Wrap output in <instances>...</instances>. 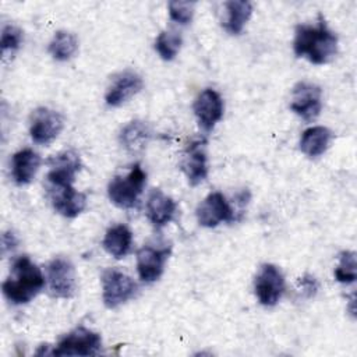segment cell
Listing matches in <instances>:
<instances>
[{"label": "cell", "instance_id": "d4e9b609", "mask_svg": "<svg viewBox=\"0 0 357 357\" xmlns=\"http://www.w3.org/2000/svg\"><path fill=\"white\" fill-rule=\"evenodd\" d=\"M356 254L353 251H343L339 255V264L335 268V278L340 283H353L356 280Z\"/></svg>", "mask_w": 357, "mask_h": 357}, {"label": "cell", "instance_id": "d6986e66", "mask_svg": "<svg viewBox=\"0 0 357 357\" xmlns=\"http://www.w3.org/2000/svg\"><path fill=\"white\" fill-rule=\"evenodd\" d=\"M151 138H152L151 127L141 120L130 121L127 126L123 127L119 137L120 144L131 153L141 152L142 149H145Z\"/></svg>", "mask_w": 357, "mask_h": 357}, {"label": "cell", "instance_id": "cb8c5ba5", "mask_svg": "<svg viewBox=\"0 0 357 357\" xmlns=\"http://www.w3.org/2000/svg\"><path fill=\"white\" fill-rule=\"evenodd\" d=\"M183 39L181 35L176 31H163L158 35L156 40H155V49L158 52V54L160 56V59L170 61L173 60L180 47H181Z\"/></svg>", "mask_w": 357, "mask_h": 357}, {"label": "cell", "instance_id": "277c9868", "mask_svg": "<svg viewBox=\"0 0 357 357\" xmlns=\"http://www.w3.org/2000/svg\"><path fill=\"white\" fill-rule=\"evenodd\" d=\"M102 347V337L99 333L78 326L64 335L56 347L53 349V356H93L98 354Z\"/></svg>", "mask_w": 357, "mask_h": 357}, {"label": "cell", "instance_id": "30bf717a", "mask_svg": "<svg viewBox=\"0 0 357 357\" xmlns=\"http://www.w3.org/2000/svg\"><path fill=\"white\" fill-rule=\"evenodd\" d=\"M47 183L49 187L73 185L77 173L81 170V159L75 151H64L49 159Z\"/></svg>", "mask_w": 357, "mask_h": 357}, {"label": "cell", "instance_id": "f1b7e54d", "mask_svg": "<svg viewBox=\"0 0 357 357\" xmlns=\"http://www.w3.org/2000/svg\"><path fill=\"white\" fill-rule=\"evenodd\" d=\"M1 241H3V252H6L7 250H13L17 245V243H18L15 234H13L11 231H6L3 234Z\"/></svg>", "mask_w": 357, "mask_h": 357}, {"label": "cell", "instance_id": "ffe728a7", "mask_svg": "<svg viewBox=\"0 0 357 357\" xmlns=\"http://www.w3.org/2000/svg\"><path fill=\"white\" fill-rule=\"evenodd\" d=\"M332 138H333V134L329 128L324 126L310 127L301 134L300 149L304 155L310 158L321 156L328 149Z\"/></svg>", "mask_w": 357, "mask_h": 357}, {"label": "cell", "instance_id": "8992f818", "mask_svg": "<svg viewBox=\"0 0 357 357\" xmlns=\"http://www.w3.org/2000/svg\"><path fill=\"white\" fill-rule=\"evenodd\" d=\"M254 290L262 305H276L284 291V276L280 269L276 265L264 264L255 276Z\"/></svg>", "mask_w": 357, "mask_h": 357}, {"label": "cell", "instance_id": "52a82bcc", "mask_svg": "<svg viewBox=\"0 0 357 357\" xmlns=\"http://www.w3.org/2000/svg\"><path fill=\"white\" fill-rule=\"evenodd\" d=\"M290 109L307 121L317 119L322 109V89L312 82H297L291 91Z\"/></svg>", "mask_w": 357, "mask_h": 357}, {"label": "cell", "instance_id": "44dd1931", "mask_svg": "<svg viewBox=\"0 0 357 357\" xmlns=\"http://www.w3.org/2000/svg\"><path fill=\"white\" fill-rule=\"evenodd\" d=\"M103 248L107 254L114 257L116 259L124 258L132 245V233L131 230L124 225H116L112 226L102 241Z\"/></svg>", "mask_w": 357, "mask_h": 357}, {"label": "cell", "instance_id": "603a6c76", "mask_svg": "<svg viewBox=\"0 0 357 357\" xmlns=\"http://www.w3.org/2000/svg\"><path fill=\"white\" fill-rule=\"evenodd\" d=\"M78 49V40L74 33L67 31H59L54 33L49 43V53L59 61L70 60Z\"/></svg>", "mask_w": 357, "mask_h": 357}, {"label": "cell", "instance_id": "83f0119b", "mask_svg": "<svg viewBox=\"0 0 357 357\" xmlns=\"http://www.w3.org/2000/svg\"><path fill=\"white\" fill-rule=\"evenodd\" d=\"M301 287L304 289V291L308 294V296H314L315 291L318 290V283L317 280L312 278V276H304L301 279Z\"/></svg>", "mask_w": 357, "mask_h": 357}, {"label": "cell", "instance_id": "8fae6325", "mask_svg": "<svg viewBox=\"0 0 357 357\" xmlns=\"http://www.w3.org/2000/svg\"><path fill=\"white\" fill-rule=\"evenodd\" d=\"M172 247H152L144 245L137 252V271L141 280L152 283L158 280L163 271L165 265L170 257Z\"/></svg>", "mask_w": 357, "mask_h": 357}, {"label": "cell", "instance_id": "7c38bea8", "mask_svg": "<svg viewBox=\"0 0 357 357\" xmlns=\"http://www.w3.org/2000/svg\"><path fill=\"white\" fill-rule=\"evenodd\" d=\"M197 220L204 227H215L234 220V212L222 192H212L198 205Z\"/></svg>", "mask_w": 357, "mask_h": 357}, {"label": "cell", "instance_id": "9c48e42d", "mask_svg": "<svg viewBox=\"0 0 357 357\" xmlns=\"http://www.w3.org/2000/svg\"><path fill=\"white\" fill-rule=\"evenodd\" d=\"M64 126L63 116L52 109L39 107L32 113L29 134L33 142L47 145L54 141Z\"/></svg>", "mask_w": 357, "mask_h": 357}, {"label": "cell", "instance_id": "4316f807", "mask_svg": "<svg viewBox=\"0 0 357 357\" xmlns=\"http://www.w3.org/2000/svg\"><path fill=\"white\" fill-rule=\"evenodd\" d=\"M22 42V32L20 28L14 25H6L1 31V52L6 54L7 52H15Z\"/></svg>", "mask_w": 357, "mask_h": 357}, {"label": "cell", "instance_id": "ac0fdd59", "mask_svg": "<svg viewBox=\"0 0 357 357\" xmlns=\"http://www.w3.org/2000/svg\"><path fill=\"white\" fill-rule=\"evenodd\" d=\"M39 166L40 156L35 151L26 148L15 152L11 160V174L14 181L18 185L29 184L36 176Z\"/></svg>", "mask_w": 357, "mask_h": 357}, {"label": "cell", "instance_id": "e0dca14e", "mask_svg": "<svg viewBox=\"0 0 357 357\" xmlns=\"http://www.w3.org/2000/svg\"><path fill=\"white\" fill-rule=\"evenodd\" d=\"M177 204L159 188H153L146 201V216L149 222L160 229L166 226L176 215Z\"/></svg>", "mask_w": 357, "mask_h": 357}, {"label": "cell", "instance_id": "7402d4cb", "mask_svg": "<svg viewBox=\"0 0 357 357\" xmlns=\"http://www.w3.org/2000/svg\"><path fill=\"white\" fill-rule=\"evenodd\" d=\"M225 10L223 28L231 35H238L252 14V4L247 0H231L225 3Z\"/></svg>", "mask_w": 357, "mask_h": 357}, {"label": "cell", "instance_id": "5bb4252c", "mask_svg": "<svg viewBox=\"0 0 357 357\" xmlns=\"http://www.w3.org/2000/svg\"><path fill=\"white\" fill-rule=\"evenodd\" d=\"M144 86L141 75L131 70H126L114 77L112 85L109 86L105 100L109 106L117 107L128 102L132 96H135Z\"/></svg>", "mask_w": 357, "mask_h": 357}, {"label": "cell", "instance_id": "5b68a950", "mask_svg": "<svg viewBox=\"0 0 357 357\" xmlns=\"http://www.w3.org/2000/svg\"><path fill=\"white\" fill-rule=\"evenodd\" d=\"M137 283L119 269H106L102 273V300L107 308H116L132 298Z\"/></svg>", "mask_w": 357, "mask_h": 357}, {"label": "cell", "instance_id": "3957f363", "mask_svg": "<svg viewBox=\"0 0 357 357\" xmlns=\"http://www.w3.org/2000/svg\"><path fill=\"white\" fill-rule=\"evenodd\" d=\"M145 183L146 174L137 163L126 176H116L110 180L107 185L109 199L121 209H131L138 204Z\"/></svg>", "mask_w": 357, "mask_h": 357}, {"label": "cell", "instance_id": "6da1fadb", "mask_svg": "<svg viewBox=\"0 0 357 357\" xmlns=\"http://www.w3.org/2000/svg\"><path fill=\"white\" fill-rule=\"evenodd\" d=\"M293 50L312 64H326L337 53V36L328 28L322 17L317 25H298Z\"/></svg>", "mask_w": 357, "mask_h": 357}, {"label": "cell", "instance_id": "7a4b0ae2", "mask_svg": "<svg viewBox=\"0 0 357 357\" xmlns=\"http://www.w3.org/2000/svg\"><path fill=\"white\" fill-rule=\"evenodd\" d=\"M45 286V278L40 269L22 255L14 259L10 276L3 282L1 290L4 297L13 304L29 303Z\"/></svg>", "mask_w": 357, "mask_h": 357}, {"label": "cell", "instance_id": "4fadbf2b", "mask_svg": "<svg viewBox=\"0 0 357 357\" xmlns=\"http://www.w3.org/2000/svg\"><path fill=\"white\" fill-rule=\"evenodd\" d=\"M192 109L199 127L208 132L223 116V100L215 89L206 88L197 96Z\"/></svg>", "mask_w": 357, "mask_h": 357}, {"label": "cell", "instance_id": "9a60e30c", "mask_svg": "<svg viewBox=\"0 0 357 357\" xmlns=\"http://www.w3.org/2000/svg\"><path fill=\"white\" fill-rule=\"evenodd\" d=\"M49 192L54 209L64 218H75L86 208V195L73 185L49 187Z\"/></svg>", "mask_w": 357, "mask_h": 357}, {"label": "cell", "instance_id": "ba28073f", "mask_svg": "<svg viewBox=\"0 0 357 357\" xmlns=\"http://www.w3.org/2000/svg\"><path fill=\"white\" fill-rule=\"evenodd\" d=\"M49 290L53 297L70 298L75 291V269L70 259L57 257L47 264Z\"/></svg>", "mask_w": 357, "mask_h": 357}, {"label": "cell", "instance_id": "484cf974", "mask_svg": "<svg viewBox=\"0 0 357 357\" xmlns=\"http://www.w3.org/2000/svg\"><path fill=\"white\" fill-rule=\"evenodd\" d=\"M194 14V3L192 1H180L174 0L169 3V15L170 18L180 24L187 25L191 22Z\"/></svg>", "mask_w": 357, "mask_h": 357}, {"label": "cell", "instance_id": "2e32d148", "mask_svg": "<svg viewBox=\"0 0 357 357\" xmlns=\"http://www.w3.org/2000/svg\"><path fill=\"white\" fill-rule=\"evenodd\" d=\"M181 169L185 173L190 185H198L208 176L205 142L195 141L184 152Z\"/></svg>", "mask_w": 357, "mask_h": 357}]
</instances>
